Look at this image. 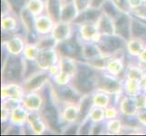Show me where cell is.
Listing matches in <instances>:
<instances>
[{
    "label": "cell",
    "mask_w": 146,
    "mask_h": 136,
    "mask_svg": "<svg viewBox=\"0 0 146 136\" xmlns=\"http://www.w3.org/2000/svg\"><path fill=\"white\" fill-rule=\"evenodd\" d=\"M117 45H118V43L116 40L112 39V40H109V41L104 42L103 47H104L105 49H113V48H116Z\"/></svg>",
    "instance_id": "2"
},
{
    "label": "cell",
    "mask_w": 146,
    "mask_h": 136,
    "mask_svg": "<svg viewBox=\"0 0 146 136\" xmlns=\"http://www.w3.org/2000/svg\"><path fill=\"white\" fill-rule=\"evenodd\" d=\"M11 1H12V4L14 5L15 7H16V8H19L23 5L24 0H11Z\"/></svg>",
    "instance_id": "4"
},
{
    "label": "cell",
    "mask_w": 146,
    "mask_h": 136,
    "mask_svg": "<svg viewBox=\"0 0 146 136\" xmlns=\"http://www.w3.org/2000/svg\"><path fill=\"white\" fill-rule=\"evenodd\" d=\"M64 49H65V52H67V54H74V52L77 51V46L74 44H68L64 45Z\"/></svg>",
    "instance_id": "3"
},
{
    "label": "cell",
    "mask_w": 146,
    "mask_h": 136,
    "mask_svg": "<svg viewBox=\"0 0 146 136\" xmlns=\"http://www.w3.org/2000/svg\"><path fill=\"white\" fill-rule=\"evenodd\" d=\"M117 24H118V27L120 29V31L122 32L124 36H127V28H126L127 25H126V22H125V19L122 17L117 22Z\"/></svg>",
    "instance_id": "1"
}]
</instances>
